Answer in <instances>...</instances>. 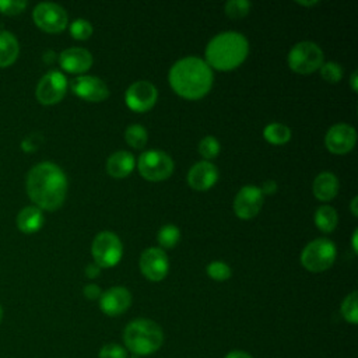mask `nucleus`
<instances>
[{"label": "nucleus", "mask_w": 358, "mask_h": 358, "mask_svg": "<svg viewBox=\"0 0 358 358\" xmlns=\"http://www.w3.org/2000/svg\"><path fill=\"white\" fill-rule=\"evenodd\" d=\"M27 193L38 208H59L67 193V178L62 168L45 161L31 168L27 175Z\"/></svg>", "instance_id": "1"}, {"label": "nucleus", "mask_w": 358, "mask_h": 358, "mask_svg": "<svg viewBox=\"0 0 358 358\" xmlns=\"http://www.w3.org/2000/svg\"><path fill=\"white\" fill-rule=\"evenodd\" d=\"M169 83L182 96L196 99L208 92L213 84L211 67L197 56H186L173 63Z\"/></svg>", "instance_id": "2"}, {"label": "nucleus", "mask_w": 358, "mask_h": 358, "mask_svg": "<svg viewBox=\"0 0 358 358\" xmlns=\"http://www.w3.org/2000/svg\"><path fill=\"white\" fill-rule=\"evenodd\" d=\"M248 52V39L241 32L224 31L208 42L206 48V63L218 70H231L245 60Z\"/></svg>", "instance_id": "3"}, {"label": "nucleus", "mask_w": 358, "mask_h": 358, "mask_svg": "<svg viewBox=\"0 0 358 358\" xmlns=\"http://www.w3.org/2000/svg\"><path fill=\"white\" fill-rule=\"evenodd\" d=\"M123 341L131 354L138 357L151 355L162 345L164 333L154 320L138 317L124 327Z\"/></svg>", "instance_id": "4"}, {"label": "nucleus", "mask_w": 358, "mask_h": 358, "mask_svg": "<svg viewBox=\"0 0 358 358\" xmlns=\"http://www.w3.org/2000/svg\"><path fill=\"white\" fill-rule=\"evenodd\" d=\"M336 260V246L327 238L310 241L301 253V263L309 271H324Z\"/></svg>", "instance_id": "5"}, {"label": "nucleus", "mask_w": 358, "mask_h": 358, "mask_svg": "<svg viewBox=\"0 0 358 358\" xmlns=\"http://www.w3.org/2000/svg\"><path fill=\"white\" fill-rule=\"evenodd\" d=\"M288 64L296 73H310L323 64V52L317 43L301 41L291 48Z\"/></svg>", "instance_id": "6"}, {"label": "nucleus", "mask_w": 358, "mask_h": 358, "mask_svg": "<svg viewBox=\"0 0 358 358\" xmlns=\"http://www.w3.org/2000/svg\"><path fill=\"white\" fill-rule=\"evenodd\" d=\"M91 252L95 263L101 268L110 267L120 260L123 246L119 236L115 232L102 231L94 238Z\"/></svg>", "instance_id": "7"}, {"label": "nucleus", "mask_w": 358, "mask_h": 358, "mask_svg": "<svg viewBox=\"0 0 358 358\" xmlns=\"http://www.w3.org/2000/svg\"><path fill=\"white\" fill-rule=\"evenodd\" d=\"M138 171L148 180H164L173 171L172 158L161 150H147L138 157Z\"/></svg>", "instance_id": "8"}, {"label": "nucleus", "mask_w": 358, "mask_h": 358, "mask_svg": "<svg viewBox=\"0 0 358 358\" xmlns=\"http://www.w3.org/2000/svg\"><path fill=\"white\" fill-rule=\"evenodd\" d=\"M35 24L46 32H60L67 27V13L56 3H39L32 13Z\"/></svg>", "instance_id": "9"}, {"label": "nucleus", "mask_w": 358, "mask_h": 358, "mask_svg": "<svg viewBox=\"0 0 358 358\" xmlns=\"http://www.w3.org/2000/svg\"><path fill=\"white\" fill-rule=\"evenodd\" d=\"M67 80L57 70L48 71L36 85V99L43 105L57 103L66 94Z\"/></svg>", "instance_id": "10"}, {"label": "nucleus", "mask_w": 358, "mask_h": 358, "mask_svg": "<svg viewBox=\"0 0 358 358\" xmlns=\"http://www.w3.org/2000/svg\"><path fill=\"white\" fill-rule=\"evenodd\" d=\"M158 96V91L155 85L150 81L140 80L133 83L124 94V101L127 106L136 112H144L150 109Z\"/></svg>", "instance_id": "11"}, {"label": "nucleus", "mask_w": 358, "mask_h": 358, "mask_svg": "<svg viewBox=\"0 0 358 358\" xmlns=\"http://www.w3.org/2000/svg\"><path fill=\"white\" fill-rule=\"evenodd\" d=\"M141 273L151 281H161L169 270L166 253L159 248H148L140 256Z\"/></svg>", "instance_id": "12"}, {"label": "nucleus", "mask_w": 358, "mask_h": 358, "mask_svg": "<svg viewBox=\"0 0 358 358\" xmlns=\"http://www.w3.org/2000/svg\"><path fill=\"white\" fill-rule=\"evenodd\" d=\"M263 204V193L259 186L246 185L241 187L234 199V211L239 218L255 217Z\"/></svg>", "instance_id": "13"}, {"label": "nucleus", "mask_w": 358, "mask_h": 358, "mask_svg": "<svg viewBox=\"0 0 358 358\" xmlns=\"http://www.w3.org/2000/svg\"><path fill=\"white\" fill-rule=\"evenodd\" d=\"M71 90L76 95L85 101H103L109 95L108 85L95 76H78L71 81Z\"/></svg>", "instance_id": "14"}, {"label": "nucleus", "mask_w": 358, "mask_h": 358, "mask_svg": "<svg viewBox=\"0 0 358 358\" xmlns=\"http://www.w3.org/2000/svg\"><path fill=\"white\" fill-rule=\"evenodd\" d=\"M357 140L355 129L347 123H336L333 124L324 137L326 147L336 154H344L350 151Z\"/></svg>", "instance_id": "15"}, {"label": "nucleus", "mask_w": 358, "mask_h": 358, "mask_svg": "<svg viewBox=\"0 0 358 358\" xmlns=\"http://www.w3.org/2000/svg\"><path fill=\"white\" fill-rule=\"evenodd\" d=\"M131 303V294L124 287H112L99 296V308L108 316H117L127 310Z\"/></svg>", "instance_id": "16"}, {"label": "nucleus", "mask_w": 358, "mask_h": 358, "mask_svg": "<svg viewBox=\"0 0 358 358\" xmlns=\"http://www.w3.org/2000/svg\"><path fill=\"white\" fill-rule=\"evenodd\" d=\"M217 179L218 169L210 161H199L187 172V182L196 190L210 189Z\"/></svg>", "instance_id": "17"}, {"label": "nucleus", "mask_w": 358, "mask_h": 358, "mask_svg": "<svg viewBox=\"0 0 358 358\" xmlns=\"http://www.w3.org/2000/svg\"><path fill=\"white\" fill-rule=\"evenodd\" d=\"M60 66L70 73L87 71L92 64V55L85 48H69L59 55Z\"/></svg>", "instance_id": "18"}, {"label": "nucleus", "mask_w": 358, "mask_h": 358, "mask_svg": "<svg viewBox=\"0 0 358 358\" xmlns=\"http://www.w3.org/2000/svg\"><path fill=\"white\" fill-rule=\"evenodd\" d=\"M134 168V157L131 152L120 150L109 155L106 161V169L113 178H124Z\"/></svg>", "instance_id": "19"}, {"label": "nucleus", "mask_w": 358, "mask_h": 358, "mask_svg": "<svg viewBox=\"0 0 358 358\" xmlns=\"http://www.w3.org/2000/svg\"><path fill=\"white\" fill-rule=\"evenodd\" d=\"M312 189L319 200H330L338 192V179L333 172L323 171L315 178Z\"/></svg>", "instance_id": "20"}, {"label": "nucleus", "mask_w": 358, "mask_h": 358, "mask_svg": "<svg viewBox=\"0 0 358 358\" xmlns=\"http://www.w3.org/2000/svg\"><path fill=\"white\" fill-rule=\"evenodd\" d=\"M17 227L24 234H34L43 225V214L42 210L36 206L24 207L17 215Z\"/></svg>", "instance_id": "21"}, {"label": "nucleus", "mask_w": 358, "mask_h": 358, "mask_svg": "<svg viewBox=\"0 0 358 358\" xmlns=\"http://www.w3.org/2000/svg\"><path fill=\"white\" fill-rule=\"evenodd\" d=\"M20 52V45L17 38L6 29L0 31V67L11 66Z\"/></svg>", "instance_id": "22"}, {"label": "nucleus", "mask_w": 358, "mask_h": 358, "mask_svg": "<svg viewBox=\"0 0 358 358\" xmlns=\"http://www.w3.org/2000/svg\"><path fill=\"white\" fill-rule=\"evenodd\" d=\"M337 220H338L337 211L331 206H327V204L317 207V210L315 213V224L323 232L333 231L337 225Z\"/></svg>", "instance_id": "23"}, {"label": "nucleus", "mask_w": 358, "mask_h": 358, "mask_svg": "<svg viewBox=\"0 0 358 358\" xmlns=\"http://www.w3.org/2000/svg\"><path fill=\"white\" fill-rule=\"evenodd\" d=\"M263 136L273 144H284L291 138V129L284 123L273 122L264 127Z\"/></svg>", "instance_id": "24"}, {"label": "nucleus", "mask_w": 358, "mask_h": 358, "mask_svg": "<svg viewBox=\"0 0 358 358\" xmlns=\"http://www.w3.org/2000/svg\"><path fill=\"white\" fill-rule=\"evenodd\" d=\"M124 138L131 147L143 148L147 143V130L144 126H141L138 123H133V124L127 126V129L124 131Z\"/></svg>", "instance_id": "25"}, {"label": "nucleus", "mask_w": 358, "mask_h": 358, "mask_svg": "<svg viewBox=\"0 0 358 358\" xmlns=\"http://www.w3.org/2000/svg\"><path fill=\"white\" fill-rule=\"evenodd\" d=\"M157 238H158V242L161 246L173 248L180 238V231L173 224H165L159 228Z\"/></svg>", "instance_id": "26"}, {"label": "nucleus", "mask_w": 358, "mask_h": 358, "mask_svg": "<svg viewBox=\"0 0 358 358\" xmlns=\"http://www.w3.org/2000/svg\"><path fill=\"white\" fill-rule=\"evenodd\" d=\"M341 315L343 317L355 324L358 323V308H357V291H352L351 294H348L343 303H341Z\"/></svg>", "instance_id": "27"}, {"label": "nucleus", "mask_w": 358, "mask_h": 358, "mask_svg": "<svg viewBox=\"0 0 358 358\" xmlns=\"http://www.w3.org/2000/svg\"><path fill=\"white\" fill-rule=\"evenodd\" d=\"M207 274L215 281H225L231 277V267L221 260H214L207 266Z\"/></svg>", "instance_id": "28"}, {"label": "nucleus", "mask_w": 358, "mask_h": 358, "mask_svg": "<svg viewBox=\"0 0 358 358\" xmlns=\"http://www.w3.org/2000/svg\"><path fill=\"white\" fill-rule=\"evenodd\" d=\"M250 6L249 0H229L225 3V13L231 18H241L249 13Z\"/></svg>", "instance_id": "29"}, {"label": "nucleus", "mask_w": 358, "mask_h": 358, "mask_svg": "<svg viewBox=\"0 0 358 358\" xmlns=\"http://www.w3.org/2000/svg\"><path fill=\"white\" fill-rule=\"evenodd\" d=\"M199 152L204 158H207V159L217 157V154L220 152V143H218V140L214 136L203 137L200 140V143H199Z\"/></svg>", "instance_id": "30"}, {"label": "nucleus", "mask_w": 358, "mask_h": 358, "mask_svg": "<svg viewBox=\"0 0 358 358\" xmlns=\"http://www.w3.org/2000/svg\"><path fill=\"white\" fill-rule=\"evenodd\" d=\"M70 34L76 39H87L92 34V25L84 18H77L70 24Z\"/></svg>", "instance_id": "31"}, {"label": "nucleus", "mask_w": 358, "mask_h": 358, "mask_svg": "<svg viewBox=\"0 0 358 358\" xmlns=\"http://www.w3.org/2000/svg\"><path fill=\"white\" fill-rule=\"evenodd\" d=\"M319 69H320L322 77H323L326 81L337 83V81H340L341 77H343V67H341L338 63H336V62L323 63Z\"/></svg>", "instance_id": "32"}, {"label": "nucleus", "mask_w": 358, "mask_h": 358, "mask_svg": "<svg viewBox=\"0 0 358 358\" xmlns=\"http://www.w3.org/2000/svg\"><path fill=\"white\" fill-rule=\"evenodd\" d=\"M99 358H127V351L117 343H108L99 350Z\"/></svg>", "instance_id": "33"}, {"label": "nucleus", "mask_w": 358, "mask_h": 358, "mask_svg": "<svg viewBox=\"0 0 358 358\" xmlns=\"http://www.w3.org/2000/svg\"><path fill=\"white\" fill-rule=\"evenodd\" d=\"M25 0H0V11L6 15L20 14L27 7Z\"/></svg>", "instance_id": "34"}, {"label": "nucleus", "mask_w": 358, "mask_h": 358, "mask_svg": "<svg viewBox=\"0 0 358 358\" xmlns=\"http://www.w3.org/2000/svg\"><path fill=\"white\" fill-rule=\"evenodd\" d=\"M42 143V136L38 134V133H32L29 136H27L22 143H21V148L25 151V152H32L35 151Z\"/></svg>", "instance_id": "35"}, {"label": "nucleus", "mask_w": 358, "mask_h": 358, "mask_svg": "<svg viewBox=\"0 0 358 358\" xmlns=\"http://www.w3.org/2000/svg\"><path fill=\"white\" fill-rule=\"evenodd\" d=\"M84 295L88 298V299H96L101 296V288L96 285V284H87L84 287Z\"/></svg>", "instance_id": "36"}, {"label": "nucleus", "mask_w": 358, "mask_h": 358, "mask_svg": "<svg viewBox=\"0 0 358 358\" xmlns=\"http://www.w3.org/2000/svg\"><path fill=\"white\" fill-rule=\"evenodd\" d=\"M260 190H262L263 194H264V193L273 194V193L277 190V182L273 180V179H267V180L263 183V186L260 187Z\"/></svg>", "instance_id": "37"}, {"label": "nucleus", "mask_w": 358, "mask_h": 358, "mask_svg": "<svg viewBox=\"0 0 358 358\" xmlns=\"http://www.w3.org/2000/svg\"><path fill=\"white\" fill-rule=\"evenodd\" d=\"M101 273V267L96 264V263H91L85 267V275L90 277V278H95L98 277Z\"/></svg>", "instance_id": "38"}, {"label": "nucleus", "mask_w": 358, "mask_h": 358, "mask_svg": "<svg viewBox=\"0 0 358 358\" xmlns=\"http://www.w3.org/2000/svg\"><path fill=\"white\" fill-rule=\"evenodd\" d=\"M225 358H252V355L245 351H241V350H234V351L228 352L225 355Z\"/></svg>", "instance_id": "39"}, {"label": "nucleus", "mask_w": 358, "mask_h": 358, "mask_svg": "<svg viewBox=\"0 0 358 358\" xmlns=\"http://www.w3.org/2000/svg\"><path fill=\"white\" fill-rule=\"evenodd\" d=\"M358 77V71L357 70H354L352 71V74H351V77H350V83H351V88L354 90V91H357V88H358V85H357V78Z\"/></svg>", "instance_id": "40"}, {"label": "nucleus", "mask_w": 358, "mask_h": 358, "mask_svg": "<svg viewBox=\"0 0 358 358\" xmlns=\"http://www.w3.org/2000/svg\"><path fill=\"white\" fill-rule=\"evenodd\" d=\"M55 52H52V50H48V52H45V55H43V60L45 62H48V63H50V62H53V59H55Z\"/></svg>", "instance_id": "41"}, {"label": "nucleus", "mask_w": 358, "mask_h": 358, "mask_svg": "<svg viewBox=\"0 0 358 358\" xmlns=\"http://www.w3.org/2000/svg\"><path fill=\"white\" fill-rule=\"evenodd\" d=\"M357 200H358L357 196H354L352 200H351V211H352L354 215H358V210H357V203H358V201H357Z\"/></svg>", "instance_id": "42"}, {"label": "nucleus", "mask_w": 358, "mask_h": 358, "mask_svg": "<svg viewBox=\"0 0 358 358\" xmlns=\"http://www.w3.org/2000/svg\"><path fill=\"white\" fill-rule=\"evenodd\" d=\"M298 3L302 6H313L317 4V0H298Z\"/></svg>", "instance_id": "43"}, {"label": "nucleus", "mask_w": 358, "mask_h": 358, "mask_svg": "<svg viewBox=\"0 0 358 358\" xmlns=\"http://www.w3.org/2000/svg\"><path fill=\"white\" fill-rule=\"evenodd\" d=\"M357 235H358V229H355L354 234H352V248H354L355 252L358 250V246H357Z\"/></svg>", "instance_id": "44"}, {"label": "nucleus", "mask_w": 358, "mask_h": 358, "mask_svg": "<svg viewBox=\"0 0 358 358\" xmlns=\"http://www.w3.org/2000/svg\"><path fill=\"white\" fill-rule=\"evenodd\" d=\"M1 320H3V308L0 306V323H1Z\"/></svg>", "instance_id": "45"}, {"label": "nucleus", "mask_w": 358, "mask_h": 358, "mask_svg": "<svg viewBox=\"0 0 358 358\" xmlns=\"http://www.w3.org/2000/svg\"><path fill=\"white\" fill-rule=\"evenodd\" d=\"M131 358H140V357H138V355H134V354H133V355H131Z\"/></svg>", "instance_id": "46"}]
</instances>
